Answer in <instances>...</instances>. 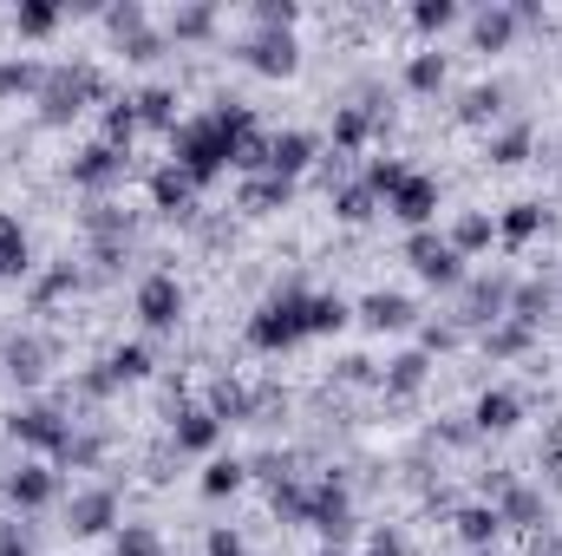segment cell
<instances>
[{
    "mask_svg": "<svg viewBox=\"0 0 562 556\" xmlns=\"http://www.w3.org/2000/svg\"><path fill=\"white\" fill-rule=\"evenodd\" d=\"M557 288H562V263H557Z\"/></svg>",
    "mask_w": 562,
    "mask_h": 556,
    "instance_id": "obj_58",
    "label": "cell"
},
{
    "mask_svg": "<svg viewBox=\"0 0 562 556\" xmlns=\"http://www.w3.org/2000/svg\"><path fill=\"white\" fill-rule=\"evenodd\" d=\"M386 210H393L406 230H431V216H438V177H419V170H413V177L386 197Z\"/></svg>",
    "mask_w": 562,
    "mask_h": 556,
    "instance_id": "obj_14",
    "label": "cell"
},
{
    "mask_svg": "<svg viewBox=\"0 0 562 556\" xmlns=\"http://www.w3.org/2000/svg\"><path fill=\"white\" fill-rule=\"evenodd\" d=\"M203 544H210V556H243V537L236 531H210Z\"/></svg>",
    "mask_w": 562,
    "mask_h": 556,
    "instance_id": "obj_56",
    "label": "cell"
},
{
    "mask_svg": "<svg viewBox=\"0 0 562 556\" xmlns=\"http://www.w3.org/2000/svg\"><path fill=\"white\" fill-rule=\"evenodd\" d=\"M458 347V327L451 321H425L419 327V354H451Z\"/></svg>",
    "mask_w": 562,
    "mask_h": 556,
    "instance_id": "obj_53",
    "label": "cell"
},
{
    "mask_svg": "<svg viewBox=\"0 0 562 556\" xmlns=\"http://www.w3.org/2000/svg\"><path fill=\"white\" fill-rule=\"evenodd\" d=\"M517 419H524V400H517L510 387H484V393H477V407H471L477 438H497V432H510Z\"/></svg>",
    "mask_w": 562,
    "mask_h": 556,
    "instance_id": "obj_17",
    "label": "cell"
},
{
    "mask_svg": "<svg viewBox=\"0 0 562 556\" xmlns=\"http://www.w3.org/2000/svg\"><path fill=\"white\" fill-rule=\"evenodd\" d=\"M0 491H7V504H20V511H40V504H53V491H59V478H53V465H13L7 478H0Z\"/></svg>",
    "mask_w": 562,
    "mask_h": 556,
    "instance_id": "obj_15",
    "label": "cell"
},
{
    "mask_svg": "<svg viewBox=\"0 0 562 556\" xmlns=\"http://www.w3.org/2000/svg\"><path fill=\"white\" fill-rule=\"evenodd\" d=\"M216 438H223V419L210 413V407H183V413L170 419V445L177 452H216Z\"/></svg>",
    "mask_w": 562,
    "mask_h": 556,
    "instance_id": "obj_19",
    "label": "cell"
},
{
    "mask_svg": "<svg viewBox=\"0 0 562 556\" xmlns=\"http://www.w3.org/2000/svg\"><path fill=\"white\" fill-rule=\"evenodd\" d=\"M210 413L223 419V425H249V419H256V393H249L243 380L216 374V380H210Z\"/></svg>",
    "mask_w": 562,
    "mask_h": 556,
    "instance_id": "obj_26",
    "label": "cell"
},
{
    "mask_svg": "<svg viewBox=\"0 0 562 556\" xmlns=\"http://www.w3.org/2000/svg\"><path fill=\"white\" fill-rule=\"evenodd\" d=\"M451 20H458L451 0H419V7H413V26H419V33H445Z\"/></svg>",
    "mask_w": 562,
    "mask_h": 556,
    "instance_id": "obj_51",
    "label": "cell"
},
{
    "mask_svg": "<svg viewBox=\"0 0 562 556\" xmlns=\"http://www.w3.org/2000/svg\"><path fill=\"white\" fill-rule=\"evenodd\" d=\"M451 531H458V544L491 551L497 531H504V518H497V504H458V511H451Z\"/></svg>",
    "mask_w": 562,
    "mask_h": 556,
    "instance_id": "obj_24",
    "label": "cell"
},
{
    "mask_svg": "<svg viewBox=\"0 0 562 556\" xmlns=\"http://www.w3.org/2000/svg\"><path fill=\"white\" fill-rule=\"evenodd\" d=\"M307 294H314V288L281 281L276 294L249 314V347H256V354H288L294 341H307Z\"/></svg>",
    "mask_w": 562,
    "mask_h": 556,
    "instance_id": "obj_3",
    "label": "cell"
},
{
    "mask_svg": "<svg viewBox=\"0 0 562 556\" xmlns=\"http://www.w3.org/2000/svg\"><path fill=\"white\" fill-rule=\"evenodd\" d=\"M132 308H138V321L150 334H170V327L183 321V281L170 276V269H150V276L132 288Z\"/></svg>",
    "mask_w": 562,
    "mask_h": 556,
    "instance_id": "obj_5",
    "label": "cell"
},
{
    "mask_svg": "<svg viewBox=\"0 0 562 556\" xmlns=\"http://www.w3.org/2000/svg\"><path fill=\"white\" fill-rule=\"evenodd\" d=\"M445 243H451L458 256H484V249L497 243V216H491V210H464V216L451 223V236H445Z\"/></svg>",
    "mask_w": 562,
    "mask_h": 556,
    "instance_id": "obj_28",
    "label": "cell"
},
{
    "mask_svg": "<svg viewBox=\"0 0 562 556\" xmlns=\"http://www.w3.org/2000/svg\"><path fill=\"white\" fill-rule=\"evenodd\" d=\"M59 20H66V7H53V0H20V7H13V33H20V40H46Z\"/></svg>",
    "mask_w": 562,
    "mask_h": 556,
    "instance_id": "obj_34",
    "label": "cell"
},
{
    "mask_svg": "<svg viewBox=\"0 0 562 556\" xmlns=\"http://www.w3.org/2000/svg\"><path fill=\"white\" fill-rule=\"evenodd\" d=\"M269 151H276V138L249 125V132L236 138V170H243V177H269Z\"/></svg>",
    "mask_w": 562,
    "mask_h": 556,
    "instance_id": "obj_40",
    "label": "cell"
},
{
    "mask_svg": "<svg viewBox=\"0 0 562 556\" xmlns=\"http://www.w3.org/2000/svg\"><path fill=\"white\" fill-rule=\"evenodd\" d=\"M105 367H112L119 387H125V380H144V374H150V347H144V341H125V347H112Z\"/></svg>",
    "mask_w": 562,
    "mask_h": 556,
    "instance_id": "obj_43",
    "label": "cell"
},
{
    "mask_svg": "<svg viewBox=\"0 0 562 556\" xmlns=\"http://www.w3.org/2000/svg\"><path fill=\"white\" fill-rule=\"evenodd\" d=\"M334 387H380V367L367 354H347V360H334Z\"/></svg>",
    "mask_w": 562,
    "mask_h": 556,
    "instance_id": "obj_49",
    "label": "cell"
},
{
    "mask_svg": "<svg viewBox=\"0 0 562 556\" xmlns=\"http://www.w3.org/2000/svg\"><path fill=\"white\" fill-rule=\"evenodd\" d=\"M530 151H537V125H530V119H510V125L484 132V157H491V164H524Z\"/></svg>",
    "mask_w": 562,
    "mask_h": 556,
    "instance_id": "obj_25",
    "label": "cell"
},
{
    "mask_svg": "<svg viewBox=\"0 0 562 556\" xmlns=\"http://www.w3.org/2000/svg\"><path fill=\"white\" fill-rule=\"evenodd\" d=\"M269 511H276L281 524H307V485H301V478L276 485V491H269Z\"/></svg>",
    "mask_w": 562,
    "mask_h": 556,
    "instance_id": "obj_42",
    "label": "cell"
},
{
    "mask_svg": "<svg viewBox=\"0 0 562 556\" xmlns=\"http://www.w3.org/2000/svg\"><path fill=\"white\" fill-rule=\"evenodd\" d=\"M216 33V7H177L170 20H164V40L170 46H203Z\"/></svg>",
    "mask_w": 562,
    "mask_h": 556,
    "instance_id": "obj_30",
    "label": "cell"
},
{
    "mask_svg": "<svg viewBox=\"0 0 562 556\" xmlns=\"http://www.w3.org/2000/svg\"><path fill=\"white\" fill-rule=\"evenodd\" d=\"M438 86H445V53H438V46H419V53L406 59V92H413V99H431Z\"/></svg>",
    "mask_w": 562,
    "mask_h": 556,
    "instance_id": "obj_33",
    "label": "cell"
},
{
    "mask_svg": "<svg viewBox=\"0 0 562 556\" xmlns=\"http://www.w3.org/2000/svg\"><path fill=\"white\" fill-rule=\"evenodd\" d=\"M406 177H413V170H406V164H400V157H373V164H367V177H360V184H367V190H373V197H393V190H400V184H406Z\"/></svg>",
    "mask_w": 562,
    "mask_h": 556,
    "instance_id": "obj_46",
    "label": "cell"
},
{
    "mask_svg": "<svg viewBox=\"0 0 562 556\" xmlns=\"http://www.w3.org/2000/svg\"><path fill=\"white\" fill-rule=\"evenodd\" d=\"M530 347H537V327H524V321L484 327V360H517V354H530Z\"/></svg>",
    "mask_w": 562,
    "mask_h": 556,
    "instance_id": "obj_32",
    "label": "cell"
},
{
    "mask_svg": "<svg viewBox=\"0 0 562 556\" xmlns=\"http://www.w3.org/2000/svg\"><path fill=\"white\" fill-rule=\"evenodd\" d=\"M249 125H256V112H249L243 99H229V92H223L210 112H196V119H183V125L170 132V164H177V170H190V177H196V190H203V184H216V177L236 164V138H243Z\"/></svg>",
    "mask_w": 562,
    "mask_h": 556,
    "instance_id": "obj_1",
    "label": "cell"
},
{
    "mask_svg": "<svg viewBox=\"0 0 562 556\" xmlns=\"http://www.w3.org/2000/svg\"><path fill=\"white\" fill-rule=\"evenodd\" d=\"M471 556H497V551H471Z\"/></svg>",
    "mask_w": 562,
    "mask_h": 556,
    "instance_id": "obj_57",
    "label": "cell"
},
{
    "mask_svg": "<svg viewBox=\"0 0 562 556\" xmlns=\"http://www.w3.org/2000/svg\"><path fill=\"white\" fill-rule=\"evenodd\" d=\"M40 79H46V66H33V59H0V105L20 99V92H40Z\"/></svg>",
    "mask_w": 562,
    "mask_h": 556,
    "instance_id": "obj_41",
    "label": "cell"
},
{
    "mask_svg": "<svg viewBox=\"0 0 562 556\" xmlns=\"http://www.w3.org/2000/svg\"><path fill=\"white\" fill-rule=\"evenodd\" d=\"M132 138H138V112H132V99H112L105 105V144L132 151Z\"/></svg>",
    "mask_w": 562,
    "mask_h": 556,
    "instance_id": "obj_45",
    "label": "cell"
},
{
    "mask_svg": "<svg viewBox=\"0 0 562 556\" xmlns=\"http://www.w3.org/2000/svg\"><path fill=\"white\" fill-rule=\"evenodd\" d=\"M431 438H438V445H458V452H464V445H477V425H471V413H445L438 425H431Z\"/></svg>",
    "mask_w": 562,
    "mask_h": 556,
    "instance_id": "obj_50",
    "label": "cell"
},
{
    "mask_svg": "<svg viewBox=\"0 0 562 556\" xmlns=\"http://www.w3.org/2000/svg\"><path fill=\"white\" fill-rule=\"evenodd\" d=\"M249 485V458H210L203 465V498H236Z\"/></svg>",
    "mask_w": 562,
    "mask_h": 556,
    "instance_id": "obj_35",
    "label": "cell"
},
{
    "mask_svg": "<svg viewBox=\"0 0 562 556\" xmlns=\"http://www.w3.org/2000/svg\"><path fill=\"white\" fill-rule=\"evenodd\" d=\"M360 321H367L373 334H400V327H413V301L393 294V288H373V294L360 301Z\"/></svg>",
    "mask_w": 562,
    "mask_h": 556,
    "instance_id": "obj_23",
    "label": "cell"
},
{
    "mask_svg": "<svg viewBox=\"0 0 562 556\" xmlns=\"http://www.w3.org/2000/svg\"><path fill=\"white\" fill-rule=\"evenodd\" d=\"M236 59L249 66V73H262V79H288L294 66H301V46H294V33H243L236 40Z\"/></svg>",
    "mask_w": 562,
    "mask_h": 556,
    "instance_id": "obj_9",
    "label": "cell"
},
{
    "mask_svg": "<svg viewBox=\"0 0 562 556\" xmlns=\"http://www.w3.org/2000/svg\"><path fill=\"white\" fill-rule=\"evenodd\" d=\"M347 170H353V157H347V151H321V157H314V184H321V190L347 184Z\"/></svg>",
    "mask_w": 562,
    "mask_h": 556,
    "instance_id": "obj_52",
    "label": "cell"
},
{
    "mask_svg": "<svg viewBox=\"0 0 562 556\" xmlns=\"http://www.w3.org/2000/svg\"><path fill=\"white\" fill-rule=\"evenodd\" d=\"M406 263H413L431 288H458V281H464V256H458L438 230H413V236H406Z\"/></svg>",
    "mask_w": 562,
    "mask_h": 556,
    "instance_id": "obj_10",
    "label": "cell"
},
{
    "mask_svg": "<svg viewBox=\"0 0 562 556\" xmlns=\"http://www.w3.org/2000/svg\"><path fill=\"white\" fill-rule=\"evenodd\" d=\"M504 86L491 79V86H464L458 92V125H484V132H497V119H504Z\"/></svg>",
    "mask_w": 562,
    "mask_h": 556,
    "instance_id": "obj_22",
    "label": "cell"
},
{
    "mask_svg": "<svg viewBox=\"0 0 562 556\" xmlns=\"http://www.w3.org/2000/svg\"><path fill=\"white\" fill-rule=\"evenodd\" d=\"M112 524H119V491L112 485H86V491L66 498V531L72 537H105Z\"/></svg>",
    "mask_w": 562,
    "mask_h": 556,
    "instance_id": "obj_11",
    "label": "cell"
},
{
    "mask_svg": "<svg viewBox=\"0 0 562 556\" xmlns=\"http://www.w3.org/2000/svg\"><path fill=\"white\" fill-rule=\"evenodd\" d=\"M314 157H321V144L307 138V132H276L269 170H276V177H301V170H314Z\"/></svg>",
    "mask_w": 562,
    "mask_h": 556,
    "instance_id": "obj_29",
    "label": "cell"
},
{
    "mask_svg": "<svg viewBox=\"0 0 562 556\" xmlns=\"http://www.w3.org/2000/svg\"><path fill=\"white\" fill-rule=\"evenodd\" d=\"M105 33L125 46L132 33H144V7H138V0H119V7H105Z\"/></svg>",
    "mask_w": 562,
    "mask_h": 556,
    "instance_id": "obj_47",
    "label": "cell"
},
{
    "mask_svg": "<svg viewBox=\"0 0 562 556\" xmlns=\"http://www.w3.org/2000/svg\"><path fill=\"white\" fill-rule=\"evenodd\" d=\"M183 92L177 86H144V92H132V112H138V125H150V132H177L183 125Z\"/></svg>",
    "mask_w": 562,
    "mask_h": 556,
    "instance_id": "obj_21",
    "label": "cell"
},
{
    "mask_svg": "<svg viewBox=\"0 0 562 556\" xmlns=\"http://www.w3.org/2000/svg\"><path fill=\"white\" fill-rule=\"evenodd\" d=\"M550 230V203H510L504 216H497V236L510 243V249H524L530 236H543Z\"/></svg>",
    "mask_w": 562,
    "mask_h": 556,
    "instance_id": "obj_27",
    "label": "cell"
},
{
    "mask_svg": "<svg viewBox=\"0 0 562 556\" xmlns=\"http://www.w3.org/2000/svg\"><path fill=\"white\" fill-rule=\"evenodd\" d=\"M119 53H125L132 66H150V59H164V53H170V40H164L157 26H144V33H132V40L119 46Z\"/></svg>",
    "mask_w": 562,
    "mask_h": 556,
    "instance_id": "obj_48",
    "label": "cell"
},
{
    "mask_svg": "<svg viewBox=\"0 0 562 556\" xmlns=\"http://www.w3.org/2000/svg\"><path fill=\"white\" fill-rule=\"evenodd\" d=\"M353 321V308L340 294H307V334H340Z\"/></svg>",
    "mask_w": 562,
    "mask_h": 556,
    "instance_id": "obj_38",
    "label": "cell"
},
{
    "mask_svg": "<svg viewBox=\"0 0 562 556\" xmlns=\"http://www.w3.org/2000/svg\"><path fill=\"white\" fill-rule=\"evenodd\" d=\"M425 380H431V354H400V360H386V374H380V400H393V407H413L425 393Z\"/></svg>",
    "mask_w": 562,
    "mask_h": 556,
    "instance_id": "obj_13",
    "label": "cell"
},
{
    "mask_svg": "<svg viewBox=\"0 0 562 556\" xmlns=\"http://www.w3.org/2000/svg\"><path fill=\"white\" fill-rule=\"evenodd\" d=\"M112 105V79L99 73V66H86V59H72V66H46V79H40V125H72L86 105Z\"/></svg>",
    "mask_w": 562,
    "mask_h": 556,
    "instance_id": "obj_2",
    "label": "cell"
},
{
    "mask_svg": "<svg viewBox=\"0 0 562 556\" xmlns=\"http://www.w3.org/2000/svg\"><path fill=\"white\" fill-rule=\"evenodd\" d=\"M557 281H517V288H510V314H504V321H524V327H543V321H550V314H557Z\"/></svg>",
    "mask_w": 562,
    "mask_h": 556,
    "instance_id": "obj_20",
    "label": "cell"
},
{
    "mask_svg": "<svg viewBox=\"0 0 562 556\" xmlns=\"http://www.w3.org/2000/svg\"><path fill=\"white\" fill-rule=\"evenodd\" d=\"M26 269H33V256H26V230H20V216L0 210V276H26Z\"/></svg>",
    "mask_w": 562,
    "mask_h": 556,
    "instance_id": "obj_37",
    "label": "cell"
},
{
    "mask_svg": "<svg viewBox=\"0 0 562 556\" xmlns=\"http://www.w3.org/2000/svg\"><path fill=\"white\" fill-rule=\"evenodd\" d=\"M66 177L79 184V190H92V197H112L125 177H132V151H119V144H86L72 164H66Z\"/></svg>",
    "mask_w": 562,
    "mask_h": 556,
    "instance_id": "obj_4",
    "label": "cell"
},
{
    "mask_svg": "<svg viewBox=\"0 0 562 556\" xmlns=\"http://www.w3.org/2000/svg\"><path fill=\"white\" fill-rule=\"evenodd\" d=\"M0 556H33V537L20 518H0Z\"/></svg>",
    "mask_w": 562,
    "mask_h": 556,
    "instance_id": "obj_54",
    "label": "cell"
},
{
    "mask_svg": "<svg viewBox=\"0 0 562 556\" xmlns=\"http://www.w3.org/2000/svg\"><path fill=\"white\" fill-rule=\"evenodd\" d=\"M373 210H380V197H373L367 184H340V190H334V223H367Z\"/></svg>",
    "mask_w": 562,
    "mask_h": 556,
    "instance_id": "obj_39",
    "label": "cell"
},
{
    "mask_svg": "<svg viewBox=\"0 0 562 556\" xmlns=\"http://www.w3.org/2000/svg\"><path fill=\"white\" fill-rule=\"evenodd\" d=\"M510 288H517V281L504 276V269H497V276H477L471 288H464L451 327H458V334H464V327H497V321L510 314Z\"/></svg>",
    "mask_w": 562,
    "mask_h": 556,
    "instance_id": "obj_7",
    "label": "cell"
},
{
    "mask_svg": "<svg viewBox=\"0 0 562 556\" xmlns=\"http://www.w3.org/2000/svg\"><path fill=\"white\" fill-rule=\"evenodd\" d=\"M530 556H562V531H550V524L530 531Z\"/></svg>",
    "mask_w": 562,
    "mask_h": 556,
    "instance_id": "obj_55",
    "label": "cell"
},
{
    "mask_svg": "<svg viewBox=\"0 0 562 556\" xmlns=\"http://www.w3.org/2000/svg\"><path fill=\"white\" fill-rule=\"evenodd\" d=\"M112 556H164V537H157L150 524H119V537H112Z\"/></svg>",
    "mask_w": 562,
    "mask_h": 556,
    "instance_id": "obj_44",
    "label": "cell"
},
{
    "mask_svg": "<svg viewBox=\"0 0 562 556\" xmlns=\"http://www.w3.org/2000/svg\"><path fill=\"white\" fill-rule=\"evenodd\" d=\"M7 438H20V445L59 458L66 438H72V419H66V407H13V413H7Z\"/></svg>",
    "mask_w": 562,
    "mask_h": 556,
    "instance_id": "obj_6",
    "label": "cell"
},
{
    "mask_svg": "<svg viewBox=\"0 0 562 556\" xmlns=\"http://www.w3.org/2000/svg\"><path fill=\"white\" fill-rule=\"evenodd\" d=\"M517 33H524V26H517L510 7H477V13H471V46H477V53H510Z\"/></svg>",
    "mask_w": 562,
    "mask_h": 556,
    "instance_id": "obj_18",
    "label": "cell"
},
{
    "mask_svg": "<svg viewBox=\"0 0 562 556\" xmlns=\"http://www.w3.org/2000/svg\"><path fill=\"white\" fill-rule=\"evenodd\" d=\"M79 269H72V263H53V269H46V276L33 281V294H26V308H33V314H46V308H53V301H59V294H72V288H79Z\"/></svg>",
    "mask_w": 562,
    "mask_h": 556,
    "instance_id": "obj_36",
    "label": "cell"
},
{
    "mask_svg": "<svg viewBox=\"0 0 562 556\" xmlns=\"http://www.w3.org/2000/svg\"><path fill=\"white\" fill-rule=\"evenodd\" d=\"M150 210H164L170 223H196V177L190 170H177V164H157L150 170Z\"/></svg>",
    "mask_w": 562,
    "mask_h": 556,
    "instance_id": "obj_12",
    "label": "cell"
},
{
    "mask_svg": "<svg viewBox=\"0 0 562 556\" xmlns=\"http://www.w3.org/2000/svg\"><path fill=\"white\" fill-rule=\"evenodd\" d=\"M288 197H294V177H276V170L243 184V210H249V216H276Z\"/></svg>",
    "mask_w": 562,
    "mask_h": 556,
    "instance_id": "obj_31",
    "label": "cell"
},
{
    "mask_svg": "<svg viewBox=\"0 0 562 556\" xmlns=\"http://www.w3.org/2000/svg\"><path fill=\"white\" fill-rule=\"evenodd\" d=\"M497 518H504V531H524V537H530V531H543V524H550V504H543V491H537V485H524V478H517V485L497 498Z\"/></svg>",
    "mask_w": 562,
    "mask_h": 556,
    "instance_id": "obj_16",
    "label": "cell"
},
{
    "mask_svg": "<svg viewBox=\"0 0 562 556\" xmlns=\"http://www.w3.org/2000/svg\"><path fill=\"white\" fill-rule=\"evenodd\" d=\"M0 367H7V380H13V387H40V380H46V367H53V341H46V334H33V327H13V334L0 341Z\"/></svg>",
    "mask_w": 562,
    "mask_h": 556,
    "instance_id": "obj_8",
    "label": "cell"
}]
</instances>
